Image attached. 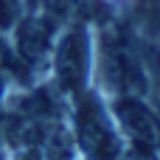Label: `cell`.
Segmentation results:
<instances>
[{
	"mask_svg": "<svg viewBox=\"0 0 160 160\" xmlns=\"http://www.w3.org/2000/svg\"><path fill=\"white\" fill-rule=\"evenodd\" d=\"M115 160H158V149L152 146H135V143H124L121 155Z\"/></svg>",
	"mask_w": 160,
	"mask_h": 160,
	"instance_id": "obj_6",
	"label": "cell"
},
{
	"mask_svg": "<svg viewBox=\"0 0 160 160\" xmlns=\"http://www.w3.org/2000/svg\"><path fill=\"white\" fill-rule=\"evenodd\" d=\"M104 3H110V6H115V3H124V0H104Z\"/></svg>",
	"mask_w": 160,
	"mask_h": 160,
	"instance_id": "obj_8",
	"label": "cell"
},
{
	"mask_svg": "<svg viewBox=\"0 0 160 160\" xmlns=\"http://www.w3.org/2000/svg\"><path fill=\"white\" fill-rule=\"evenodd\" d=\"M107 104H110V112L124 135V143L158 149V112H155L152 98L127 93V96L107 98Z\"/></svg>",
	"mask_w": 160,
	"mask_h": 160,
	"instance_id": "obj_4",
	"label": "cell"
},
{
	"mask_svg": "<svg viewBox=\"0 0 160 160\" xmlns=\"http://www.w3.org/2000/svg\"><path fill=\"white\" fill-rule=\"evenodd\" d=\"M62 20L51 11V8H28L17 17V22L8 28L11 34V51L14 59L25 68V73H31L34 79H45V65H48V53L51 45L56 39Z\"/></svg>",
	"mask_w": 160,
	"mask_h": 160,
	"instance_id": "obj_3",
	"label": "cell"
},
{
	"mask_svg": "<svg viewBox=\"0 0 160 160\" xmlns=\"http://www.w3.org/2000/svg\"><path fill=\"white\" fill-rule=\"evenodd\" d=\"M73 141L84 160H115L124 149V135L110 112L107 98L90 87L68 104Z\"/></svg>",
	"mask_w": 160,
	"mask_h": 160,
	"instance_id": "obj_2",
	"label": "cell"
},
{
	"mask_svg": "<svg viewBox=\"0 0 160 160\" xmlns=\"http://www.w3.org/2000/svg\"><path fill=\"white\" fill-rule=\"evenodd\" d=\"M8 160H48L39 143H20L8 146Z\"/></svg>",
	"mask_w": 160,
	"mask_h": 160,
	"instance_id": "obj_5",
	"label": "cell"
},
{
	"mask_svg": "<svg viewBox=\"0 0 160 160\" xmlns=\"http://www.w3.org/2000/svg\"><path fill=\"white\" fill-rule=\"evenodd\" d=\"M48 6V0H25V11L28 8H45Z\"/></svg>",
	"mask_w": 160,
	"mask_h": 160,
	"instance_id": "obj_7",
	"label": "cell"
},
{
	"mask_svg": "<svg viewBox=\"0 0 160 160\" xmlns=\"http://www.w3.org/2000/svg\"><path fill=\"white\" fill-rule=\"evenodd\" d=\"M93 62H96V25L87 20H65L48 53L45 82L65 104H70L73 98H79L84 90L93 87Z\"/></svg>",
	"mask_w": 160,
	"mask_h": 160,
	"instance_id": "obj_1",
	"label": "cell"
}]
</instances>
